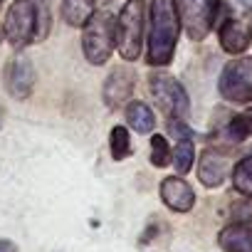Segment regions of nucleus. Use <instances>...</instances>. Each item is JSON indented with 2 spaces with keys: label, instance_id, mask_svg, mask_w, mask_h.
<instances>
[{
  "label": "nucleus",
  "instance_id": "412c9836",
  "mask_svg": "<svg viewBox=\"0 0 252 252\" xmlns=\"http://www.w3.org/2000/svg\"><path fill=\"white\" fill-rule=\"evenodd\" d=\"M0 252H18V247L10 240H0Z\"/></svg>",
  "mask_w": 252,
  "mask_h": 252
},
{
  "label": "nucleus",
  "instance_id": "ddd939ff",
  "mask_svg": "<svg viewBox=\"0 0 252 252\" xmlns=\"http://www.w3.org/2000/svg\"><path fill=\"white\" fill-rule=\"evenodd\" d=\"M5 87L10 92V96L15 99H28L32 94V87H35V67L28 57H15L10 64H8V72H5Z\"/></svg>",
  "mask_w": 252,
  "mask_h": 252
},
{
  "label": "nucleus",
  "instance_id": "6ab92c4d",
  "mask_svg": "<svg viewBox=\"0 0 252 252\" xmlns=\"http://www.w3.org/2000/svg\"><path fill=\"white\" fill-rule=\"evenodd\" d=\"M225 139L230 141V144H242V141H247L250 136H252V116L250 114H235V116H230V121H227V126H225Z\"/></svg>",
  "mask_w": 252,
  "mask_h": 252
},
{
  "label": "nucleus",
  "instance_id": "423d86ee",
  "mask_svg": "<svg viewBox=\"0 0 252 252\" xmlns=\"http://www.w3.org/2000/svg\"><path fill=\"white\" fill-rule=\"evenodd\" d=\"M181 28L193 42H203L220 13V0H176Z\"/></svg>",
  "mask_w": 252,
  "mask_h": 252
},
{
  "label": "nucleus",
  "instance_id": "4be33fe9",
  "mask_svg": "<svg viewBox=\"0 0 252 252\" xmlns=\"http://www.w3.org/2000/svg\"><path fill=\"white\" fill-rule=\"evenodd\" d=\"M3 119H5V109H3V104H0V129H3Z\"/></svg>",
  "mask_w": 252,
  "mask_h": 252
},
{
  "label": "nucleus",
  "instance_id": "dca6fc26",
  "mask_svg": "<svg viewBox=\"0 0 252 252\" xmlns=\"http://www.w3.org/2000/svg\"><path fill=\"white\" fill-rule=\"evenodd\" d=\"M126 121L136 134H151L154 126H156V116L151 111L149 104L144 101H129L126 104Z\"/></svg>",
  "mask_w": 252,
  "mask_h": 252
},
{
  "label": "nucleus",
  "instance_id": "f3484780",
  "mask_svg": "<svg viewBox=\"0 0 252 252\" xmlns=\"http://www.w3.org/2000/svg\"><path fill=\"white\" fill-rule=\"evenodd\" d=\"M109 151H111V158L114 161H124V158H129L134 146H131V136H129V129L121 124L111 126V131H109Z\"/></svg>",
  "mask_w": 252,
  "mask_h": 252
},
{
  "label": "nucleus",
  "instance_id": "5701e85b",
  "mask_svg": "<svg viewBox=\"0 0 252 252\" xmlns=\"http://www.w3.org/2000/svg\"><path fill=\"white\" fill-rule=\"evenodd\" d=\"M247 114H250V116H252V109H250V111H247Z\"/></svg>",
  "mask_w": 252,
  "mask_h": 252
},
{
  "label": "nucleus",
  "instance_id": "0eeeda50",
  "mask_svg": "<svg viewBox=\"0 0 252 252\" xmlns=\"http://www.w3.org/2000/svg\"><path fill=\"white\" fill-rule=\"evenodd\" d=\"M218 89L232 104H252V57L240 55L230 60L220 72Z\"/></svg>",
  "mask_w": 252,
  "mask_h": 252
},
{
  "label": "nucleus",
  "instance_id": "b1692460",
  "mask_svg": "<svg viewBox=\"0 0 252 252\" xmlns=\"http://www.w3.org/2000/svg\"><path fill=\"white\" fill-rule=\"evenodd\" d=\"M0 5H3V0H0Z\"/></svg>",
  "mask_w": 252,
  "mask_h": 252
},
{
  "label": "nucleus",
  "instance_id": "2eb2a0df",
  "mask_svg": "<svg viewBox=\"0 0 252 252\" xmlns=\"http://www.w3.org/2000/svg\"><path fill=\"white\" fill-rule=\"evenodd\" d=\"M96 13V0H62L60 15L69 28H84V23Z\"/></svg>",
  "mask_w": 252,
  "mask_h": 252
},
{
  "label": "nucleus",
  "instance_id": "a211bd4d",
  "mask_svg": "<svg viewBox=\"0 0 252 252\" xmlns=\"http://www.w3.org/2000/svg\"><path fill=\"white\" fill-rule=\"evenodd\" d=\"M230 178H232V188H235L240 195H245V198L252 200V156L240 158V161L232 166Z\"/></svg>",
  "mask_w": 252,
  "mask_h": 252
},
{
  "label": "nucleus",
  "instance_id": "f257e3e1",
  "mask_svg": "<svg viewBox=\"0 0 252 252\" xmlns=\"http://www.w3.org/2000/svg\"><path fill=\"white\" fill-rule=\"evenodd\" d=\"M181 30L176 0H154L146 37V62L151 67H168L173 62Z\"/></svg>",
  "mask_w": 252,
  "mask_h": 252
},
{
  "label": "nucleus",
  "instance_id": "6e6552de",
  "mask_svg": "<svg viewBox=\"0 0 252 252\" xmlns=\"http://www.w3.org/2000/svg\"><path fill=\"white\" fill-rule=\"evenodd\" d=\"M232 173V158L225 149H205L198 161V181L205 188H220Z\"/></svg>",
  "mask_w": 252,
  "mask_h": 252
},
{
  "label": "nucleus",
  "instance_id": "aec40b11",
  "mask_svg": "<svg viewBox=\"0 0 252 252\" xmlns=\"http://www.w3.org/2000/svg\"><path fill=\"white\" fill-rule=\"evenodd\" d=\"M171 163H173V149H171L168 139L161 134H154L151 136V166L166 168Z\"/></svg>",
  "mask_w": 252,
  "mask_h": 252
},
{
  "label": "nucleus",
  "instance_id": "9d476101",
  "mask_svg": "<svg viewBox=\"0 0 252 252\" xmlns=\"http://www.w3.org/2000/svg\"><path fill=\"white\" fill-rule=\"evenodd\" d=\"M220 47L227 55H242L252 45V23L245 18H225L218 28Z\"/></svg>",
  "mask_w": 252,
  "mask_h": 252
},
{
  "label": "nucleus",
  "instance_id": "1a4fd4ad",
  "mask_svg": "<svg viewBox=\"0 0 252 252\" xmlns=\"http://www.w3.org/2000/svg\"><path fill=\"white\" fill-rule=\"evenodd\" d=\"M134 87H136V74L134 69L129 67H114L109 72V77L104 79V89H101V96H104V104L109 109H119L124 104L131 101V94H134Z\"/></svg>",
  "mask_w": 252,
  "mask_h": 252
},
{
  "label": "nucleus",
  "instance_id": "7ed1b4c3",
  "mask_svg": "<svg viewBox=\"0 0 252 252\" xmlns=\"http://www.w3.org/2000/svg\"><path fill=\"white\" fill-rule=\"evenodd\" d=\"M144 0H126L116 15V50L121 60L134 62L144 47Z\"/></svg>",
  "mask_w": 252,
  "mask_h": 252
},
{
  "label": "nucleus",
  "instance_id": "39448f33",
  "mask_svg": "<svg viewBox=\"0 0 252 252\" xmlns=\"http://www.w3.org/2000/svg\"><path fill=\"white\" fill-rule=\"evenodd\" d=\"M149 92L168 121H186L190 111V99L186 87L168 72H154L149 77Z\"/></svg>",
  "mask_w": 252,
  "mask_h": 252
},
{
  "label": "nucleus",
  "instance_id": "9b49d317",
  "mask_svg": "<svg viewBox=\"0 0 252 252\" xmlns=\"http://www.w3.org/2000/svg\"><path fill=\"white\" fill-rule=\"evenodd\" d=\"M161 200L168 210L173 213H190L195 205V193L190 188V183L183 176H168L161 181Z\"/></svg>",
  "mask_w": 252,
  "mask_h": 252
},
{
  "label": "nucleus",
  "instance_id": "f8f14e48",
  "mask_svg": "<svg viewBox=\"0 0 252 252\" xmlns=\"http://www.w3.org/2000/svg\"><path fill=\"white\" fill-rule=\"evenodd\" d=\"M168 129L176 136V146H173V168L178 171V176H186L193 168L195 161V144H193V134L186 126V121H168Z\"/></svg>",
  "mask_w": 252,
  "mask_h": 252
},
{
  "label": "nucleus",
  "instance_id": "4468645a",
  "mask_svg": "<svg viewBox=\"0 0 252 252\" xmlns=\"http://www.w3.org/2000/svg\"><path fill=\"white\" fill-rule=\"evenodd\" d=\"M218 245L225 252H252V227L247 222H232L220 230Z\"/></svg>",
  "mask_w": 252,
  "mask_h": 252
},
{
  "label": "nucleus",
  "instance_id": "f03ea898",
  "mask_svg": "<svg viewBox=\"0 0 252 252\" xmlns=\"http://www.w3.org/2000/svg\"><path fill=\"white\" fill-rule=\"evenodd\" d=\"M116 47V18L106 10H96L82 28V52L89 64L101 67L111 60Z\"/></svg>",
  "mask_w": 252,
  "mask_h": 252
},
{
  "label": "nucleus",
  "instance_id": "20e7f679",
  "mask_svg": "<svg viewBox=\"0 0 252 252\" xmlns=\"http://www.w3.org/2000/svg\"><path fill=\"white\" fill-rule=\"evenodd\" d=\"M40 10L35 0H13L5 20H3V37L10 42L13 50H23L37 40Z\"/></svg>",
  "mask_w": 252,
  "mask_h": 252
}]
</instances>
